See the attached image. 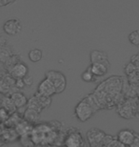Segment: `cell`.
Listing matches in <instances>:
<instances>
[{"label": "cell", "mask_w": 139, "mask_h": 147, "mask_svg": "<svg viewBox=\"0 0 139 147\" xmlns=\"http://www.w3.org/2000/svg\"><path fill=\"white\" fill-rule=\"evenodd\" d=\"M123 88L122 78L119 76H112L103 81L99 86L96 87L91 94L98 104L99 109L102 108H111L113 105H118L122 100L121 92Z\"/></svg>", "instance_id": "cell-1"}, {"label": "cell", "mask_w": 139, "mask_h": 147, "mask_svg": "<svg viewBox=\"0 0 139 147\" xmlns=\"http://www.w3.org/2000/svg\"><path fill=\"white\" fill-rule=\"evenodd\" d=\"M137 102L138 99L135 96L122 99L117 105V114L126 119H134V117L137 116Z\"/></svg>", "instance_id": "cell-2"}, {"label": "cell", "mask_w": 139, "mask_h": 147, "mask_svg": "<svg viewBox=\"0 0 139 147\" xmlns=\"http://www.w3.org/2000/svg\"><path fill=\"white\" fill-rule=\"evenodd\" d=\"M94 114H95V111L93 110V108L91 106V104L85 98L81 99L75 108V115L76 119L81 122L88 121Z\"/></svg>", "instance_id": "cell-3"}, {"label": "cell", "mask_w": 139, "mask_h": 147, "mask_svg": "<svg viewBox=\"0 0 139 147\" xmlns=\"http://www.w3.org/2000/svg\"><path fill=\"white\" fill-rule=\"evenodd\" d=\"M64 147H85V140L81 132L76 128L68 130L64 138Z\"/></svg>", "instance_id": "cell-4"}, {"label": "cell", "mask_w": 139, "mask_h": 147, "mask_svg": "<svg viewBox=\"0 0 139 147\" xmlns=\"http://www.w3.org/2000/svg\"><path fill=\"white\" fill-rule=\"evenodd\" d=\"M46 78L50 79L55 88L56 94L63 93L67 87V78L63 73L55 71V70H51L46 73Z\"/></svg>", "instance_id": "cell-5"}, {"label": "cell", "mask_w": 139, "mask_h": 147, "mask_svg": "<svg viewBox=\"0 0 139 147\" xmlns=\"http://www.w3.org/2000/svg\"><path fill=\"white\" fill-rule=\"evenodd\" d=\"M106 135L101 129L91 128L86 134V139L91 147H103Z\"/></svg>", "instance_id": "cell-6"}, {"label": "cell", "mask_w": 139, "mask_h": 147, "mask_svg": "<svg viewBox=\"0 0 139 147\" xmlns=\"http://www.w3.org/2000/svg\"><path fill=\"white\" fill-rule=\"evenodd\" d=\"M3 31L8 36H16L22 31V23L17 18L9 19L7 21H5L4 25H3Z\"/></svg>", "instance_id": "cell-7"}, {"label": "cell", "mask_w": 139, "mask_h": 147, "mask_svg": "<svg viewBox=\"0 0 139 147\" xmlns=\"http://www.w3.org/2000/svg\"><path fill=\"white\" fill-rule=\"evenodd\" d=\"M10 76L13 78L14 80L15 79H23L25 76L29 75V68L24 62L18 61L14 63L10 69Z\"/></svg>", "instance_id": "cell-8"}, {"label": "cell", "mask_w": 139, "mask_h": 147, "mask_svg": "<svg viewBox=\"0 0 139 147\" xmlns=\"http://www.w3.org/2000/svg\"><path fill=\"white\" fill-rule=\"evenodd\" d=\"M36 92L38 94H40V95L50 96V98H52V96L56 94L55 88L54 86V84H52V82L46 78L40 82L39 85H38Z\"/></svg>", "instance_id": "cell-9"}, {"label": "cell", "mask_w": 139, "mask_h": 147, "mask_svg": "<svg viewBox=\"0 0 139 147\" xmlns=\"http://www.w3.org/2000/svg\"><path fill=\"white\" fill-rule=\"evenodd\" d=\"M135 131L131 130V129H122L118 132L116 139L118 142H120L122 144H124L126 147H130L134 142Z\"/></svg>", "instance_id": "cell-10"}, {"label": "cell", "mask_w": 139, "mask_h": 147, "mask_svg": "<svg viewBox=\"0 0 139 147\" xmlns=\"http://www.w3.org/2000/svg\"><path fill=\"white\" fill-rule=\"evenodd\" d=\"M110 67V63H93L91 64V66L89 68L91 69V73L96 78H100V76H104L108 73Z\"/></svg>", "instance_id": "cell-11"}, {"label": "cell", "mask_w": 139, "mask_h": 147, "mask_svg": "<svg viewBox=\"0 0 139 147\" xmlns=\"http://www.w3.org/2000/svg\"><path fill=\"white\" fill-rule=\"evenodd\" d=\"M91 63H110L109 62L108 55L106 52L100 51V50H93L90 55Z\"/></svg>", "instance_id": "cell-12"}, {"label": "cell", "mask_w": 139, "mask_h": 147, "mask_svg": "<svg viewBox=\"0 0 139 147\" xmlns=\"http://www.w3.org/2000/svg\"><path fill=\"white\" fill-rule=\"evenodd\" d=\"M10 98H11V100L15 105L16 108H21L23 106H25V105H27L28 103V98L27 96H26L24 94L19 92V91H17V92H13L11 94Z\"/></svg>", "instance_id": "cell-13"}, {"label": "cell", "mask_w": 139, "mask_h": 147, "mask_svg": "<svg viewBox=\"0 0 139 147\" xmlns=\"http://www.w3.org/2000/svg\"><path fill=\"white\" fill-rule=\"evenodd\" d=\"M40 114L39 112L32 110V109H26L24 112V116H23V119L27 121L30 124H34V123L39 122L40 120Z\"/></svg>", "instance_id": "cell-14"}, {"label": "cell", "mask_w": 139, "mask_h": 147, "mask_svg": "<svg viewBox=\"0 0 139 147\" xmlns=\"http://www.w3.org/2000/svg\"><path fill=\"white\" fill-rule=\"evenodd\" d=\"M1 107L4 108V109L7 111L10 115H13L17 109L10 96H5V98H3Z\"/></svg>", "instance_id": "cell-15"}, {"label": "cell", "mask_w": 139, "mask_h": 147, "mask_svg": "<svg viewBox=\"0 0 139 147\" xmlns=\"http://www.w3.org/2000/svg\"><path fill=\"white\" fill-rule=\"evenodd\" d=\"M34 96H36L37 100L39 101V103L41 105V107L43 108V110L47 109V108H49L52 105V98H50V96L40 95V94H38L37 92L34 94Z\"/></svg>", "instance_id": "cell-16"}, {"label": "cell", "mask_w": 139, "mask_h": 147, "mask_svg": "<svg viewBox=\"0 0 139 147\" xmlns=\"http://www.w3.org/2000/svg\"><path fill=\"white\" fill-rule=\"evenodd\" d=\"M27 107H28V109H32V110L37 111V112H39V113H41V112L43 111V108L41 107L39 101L37 100L36 96H35L34 95L32 96L30 99H28Z\"/></svg>", "instance_id": "cell-17"}, {"label": "cell", "mask_w": 139, "mask_h": 147, "mask_svg": "<svg viewBox=\"0 0 139 147\" xmlns=\"http://www.w3.org/2000/svg\"><path fill=\"white\" fill-rule=\"evenodd\" d=\"M43 57V53L39 49H32L29 52V59L34 63L39 62L42 59Z\"/></svg>", "instance_id": "cell-18"}, {"label": "cell", "mask_w": 139, "mask_h": 147, "mask_svg": "<svg viewBox=\"0 0 139 147\" xmlns=\"http://www.w3.org/2000/svg\"><path fill=\"white\" fill-rule=\"evenodd\" d=\"M20 142H21V144L23 145V147H36V144L32 140L31 134L21 136L20 137Z\"/></svg>", "instance_id": "cell-19"}, {"label": "cell", "mask_w": 139, "mask_h": 147, "mask_svg": "<svg viewBox=\"0 0 139 147\" xmlns=\"http://www.w3.org/2000/svg\"><path fill=\"white\" fill-rule=\"evenodd\" d=\"M81 78H82V80L85 81V82H93V81L96 80L97 78L93 75V73H91V69L88 68L86 71H84L83 73H82Z\"/></svg>", "instance_id": "cell-20"}, {"label": "cell", "mask_w": 139, "mask_h": 147, "mask_svg": "<svg viewBox=\"0 0 139 147\" xmlns=\"http://www.w3.org/2000/svg\"><path fill=\"white\" fill-rule=\"evenodd\" d=\"M129 41L135 47H139V30H134L129 34Z\"/></svg>", "instance_id": "cell-21"}, {"label": "cell", "mask_w": 139, "mask_h": 147, "mask_svg": "<svg viewBox=\"0 0 139 147\" xmlns=\"http://www.w3.org/2000/svg\"><path fill=\"white\" fill-rule=\"evenodd\" d=\"M9 114L4 108H0V122H7L9 119Z\"/></svg>", "instance_id": "cell-22"}, {"label": "cell", "mask_w": 139, "mask_h": 147, "mask_svg": "<svg viewBox=\"0 0 139 147\" xmlns=\"http://www.w3.org/2000/svg\"><path fill=\"white\" fill-rule=\"evenodd\" d=\"M103 147H126L124 144H122L120 142H118L117 139L115 138V139L112 140V142L110 143V144L106 145V146H103Z\"/></svg>", "instance_id": "cell-23"}, {"label": "cell", "mask_w": 139, "mask_h": 147, "mask_svg": "<svg viewBox=\"0 0 139 147\" xmlns=\"http://www.w3.org/2000/svg\"><path fill=\"white\" fill-rule=\"evenodd\" d=\"M14 86H15V88H17L18 90H21V89H23V88L26 87V85H25V82L23 79H15Z\"/></svg>", "instance_id": "cell-24"}, {"label": "cell", "mask_w": 139, "mask_h": 147, "mask_svg": "<svg viewBox=\"0 0 139 147\" xmlns=\"http://www.w3.org/2000/svg\"><path fill=\"white\" fill-rule=\"evenodd\" d=\"M23 80H24V82H25V85H26V86H28V87L32 86V83H34V78H32V76H30V75H28L27 76H25V78H23Z\"/></svg>", "instance_id": "cell-25"}, {"label": "cell", "mask_w": 139, "mask_h": 147, "mask_svg": "<svg viewBox=\"0 0 139 147\" xmlns=\"http://www.w3.org/2000/svg\"><path fill=\"white\" fill-rule=\"evenodd\" d=\"M130 147H139V133L138 132H135L134 142H132V143Z\"/></svg>", "instance_id": "cell-26"}, {"label": "cell", "mask_w": 139, "mask_h": 147, "mask_svg": "<svg viewBox=\"0 0 139 147\" xmlns=\"http://www.w3.org/2000/svg\"><path fill=\"white\" fill-rule=\"evenodd\" d=\"M14 3V1H11V0H0V8L6 7V6H9L11 4Z\"/></svg>", "instance_id": "cell-27"}, {"label": "cell", "mask_w": 139, "mask_h": 147, "mask_svg": "<svg viewBox=\"0 0 139 147\" xmlns=\"http://www.w3.org/2000/svg\"><path fill=\"white\" fill-rule=\"evenodd\" d=\"M137 116H139V98H138V102H137Z\"/></svg>", "instance_id": "cell-28"}, {"label": "cell", "mask_w": 139, "mask_h": 147, "mask_svg": "<svg viewBox=\"0 0 139 147\" xmlns=\"http://www.w3.org/2000/svg\"><path fill=\"white\" fill-rule=\"evenodd\" d=\"M2 99H3V98L1 96H0V108H1V104H2Z\"/></svg>", "instance_id": "cell-29"}, {"label": "cell", "mask_w": 139, "mask_h": 147, "mask_svg": "<svg viewBox=\"0 0 139 147\" xmlns=\"http://www.w3.org/2000/svg\"><path fill=\"white\" fill-rule=\"evenodd\" d=\"M61 147H64V146H61Z\"/></svg>", "instance_id": "cell-30"}]
</instances>
